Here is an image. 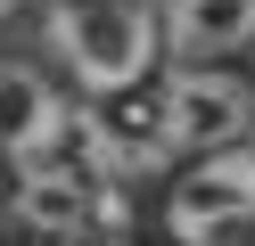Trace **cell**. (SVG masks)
<instances>
[{
	"instance_id": "cell-3",
	"label": "cell",
	"mask_w": 255,
	"mask_h": 246,
	"mask_svg": "<svg viewBox=\"0 0 255 246\" xmlns=\"http://www.w3.org/2000/svg\"><path fill=\"white\" fill-rule=\"evenodd\" d=\"M255 222V148H214L198 172L173 180L165 197V230L181 246H222L231 230Z\"/></svg>"
},
{
	"instance_id": "cell-4",
	"label": "cell",
	"mask_w": 255,
	"mask_h": 246,
	"mask_svg": "<svg viewBox=\"0 0 255 246\" xmlns=\"http://www.w3.org/2000/svg\"><path fill=\"white\" fill-rule=\"evenodd\" d=\"M8 164H17V180H91V189H116V131L91 107L58 98V107L41 115V131Z\"/></svg>"
},
{
	"instance_id": "cell-6",
	"label": "cell",
	"mask_w": 255,
	"mask_h": 246,
	"mask_svg": "<svg viewBox=\"0 0 255 246\" xmlns=\"http://www.w3.org/2000/svg\"><path fill=\"white\" fill-rule=\"evenodd\" d=\"M58 107V90L41 74H25V66H0V156H17L25 140L41 131V115Z\"/></svg>"
},
{
	"instance_id": "cell-5",
	"label": "cell",
	"mask_w": 255,
	"mask_h": 246,
	"mask_svg": "<svg viewBox=\"0 0 255 246\" xmlns=\"http://www.w3.org/2000/svg\"><path fill=\"white\" fill-rule=\"evenodd\" d=\"M165 41L181 66H214L231 49H255V0H173Z\"/></svg>"
},
{
	"instance_id": "cell-7",
	"label": "cell",
	"mask_w": 255,
	"mask_h": 246,
	"mask_svg": "<svg viewBox=\"0 0 255 246\" xmlns=\"http://www.w3.org/2000/svg\"><path fill=\"white\" fill-rule=\"evenodd\" d=\"M8 8H17V0H0V16H8Z\"/></svg>"
},
{
	"instance_id": "cell-2",
	"label": "cell",
	"mask_w": 255,
	"mask_h": 246,
	"mask_svg": "<svg viewBox=\"0 0 255 246\" xmlns=\"http://www.w3.org/2000/svg\"><path fill=\"white\" fill-rule=\"evenodd\" d=\"M156 131H165V148H189V156L239 148L255 131V90L222 66H173L165 98H156Z\"/></svg>"
},
{
	"instance_id": "cell-1",
	"label": "cell",
	"mask_w": 255,
	"mask_h": 246,
	"mask_svg": "<svg viewBox=\"0 0 255 246\" xmlns=\"http://www.w3.org/2000/svg\"><path fill=\"white\" fill-rule=\"evenodd\" d=\"M50 41L83 90H132L156 58V16L140 0H66L50 16Z\"/></svg>"
}]
</instances>
